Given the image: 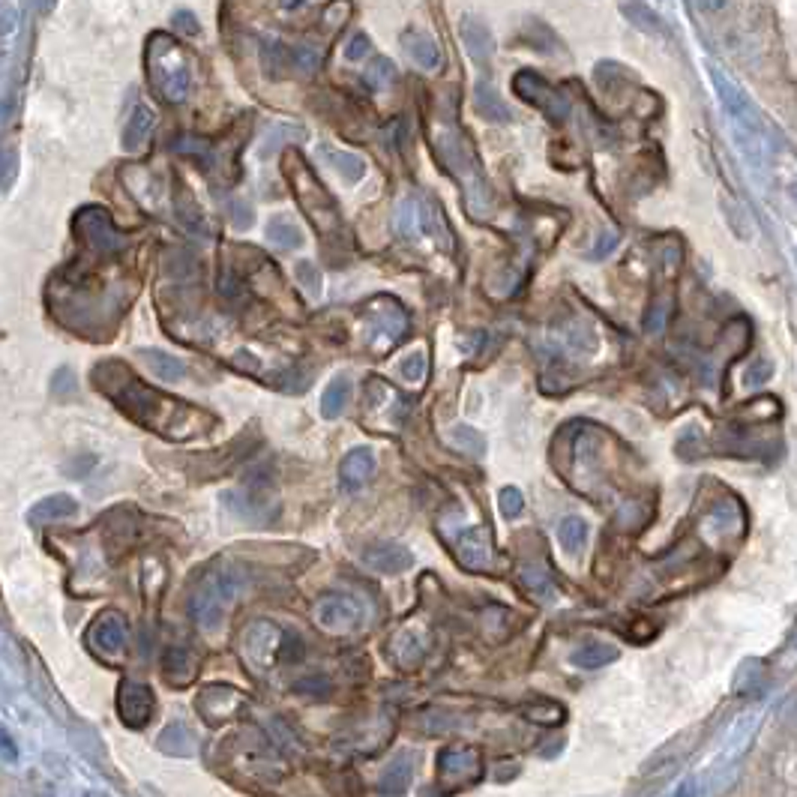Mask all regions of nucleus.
<instances>
[{"mask_svg": "<svg viewBox=\"0 0 797 797\" xmlns=\"http://www.w3.org/2000/svg\"><path fill=\"white\" fill-rule=\"evenodd\" d=\"M93 384L115 402V405L153 432L171 438V440H186L195 435H204L213 426V417L208 411L192 408L186 402L165 396L153 387H147L144 381H138L129 372L126 363L117 360H102L97 369L90 372Z\"/></svg>", "mask_w": 797, "mask_h": 797, "instance_id": "nucleus-1", "label": "nucleus"}, {"mask_svg": "<svg viewBox=\"0 0 797 797\" xmlns=\"http://www.w3.org/2000/svg\"><path fill=\"white\" fill-rule=\"evenodd\" d=\"M432 147L440 165L447 168V174L462 186V201L465 210L471 213V219H486L495 210V192L492 183L486 181L480 159L468 144L462 129L456 126L453 115H438L432 124Z\"/></svg>", "mask_w": 797, "mask_h": 797, "instance_id": "nucleus-2", "label": "nucleus"}, {"mask_svg": "<svg viewBox=\"0 0 797 797\" xmlns=\"http://www.w3.org/2000/svg\"><path fill=\"white\" fill-rule=\"evenodd\" d=\"M147 84L168 106H181L192 88V60L181 49V42L165 33H153L144 49Z\"/></svg>", "mask_w": 797, "mask_h": 797, "instance_id": "nucleus-3", "label": "nucleus"}, {"mask_svg": "<svg viewBox=\"0 0 797 797\" xmlns=\"http://www.w3.org/2000/svg\"><path fill=\"white\" fill-rule=\"evenodd\" d=\"M249 585V573L243 564H222L210 567L190 597V615L201 630H219L228 615V606L237 599Z\"/></svg>", "mask_w": 797, "mask_h": 797, "instance_id": "nucleus-4", "label": "nucleus"}, {"mask_svg": "<svg viewBox=\"0 0 797 797\" xmlns=\"http://www.w3.org/2000/svg\"><path fill=\"white\" fill-rule=\"evenodd\" d=\"M283 174L294 192V199L300 204V210L306 213V219L312 222V228L321 234L324 240H333L342 234V217L336 201L330 199V192L324 190L321 181L315 177V171L303 162V156L297 150H288L283 156Z\"/></svg>", "mask_w": 797, "mask_h": 797, "instance_id": "nucleus-5", "label": "nucleus"}, {"mask_svg": "<svg viewBox=\"0 0 797 797\" xmlns=\"http://www.w3.org/2000/svg\"><path fill=\"white\" fill-rule=\"evenodd\" d=\"M513 90L519 93V99H524L528 106L542 111L551 124H564V120L570 117V99L558 88H551V84L537 72L522 70L513 79Z\"/></svg>", "mask_w": 797, "mask_h": 797, "instance_id": "nucleus-6", "label": "nucleus"}, {"mask_svg": "<svg viewBox=\"0 0 797 797\" xmlns=\"http://www.w3.org/2000/svg\"><path fill=\"white\" fill-rule=\"evenodd\" d=\"M483 774V758L471 746H453L438 755V780L447 792L465 789Z\"/></svg>", "mask_w": 797, "mask_h": 797, "instance_id": "nucleus-7", "label": "nucleus"}, {"mask_svg": "<svg viewBox=\"0 0 797 797\" xmlns=\"http://www.w3.org/2000/svg\"><path fill=\"white\" fill-rule=\"evenodd\" d=\"M315 621L327 633H351L363 621V606L348 594H327L315 603Z\"/></svg>", "mask_w": 797, "mask_h": 797, "instance_id": "nucleus-8", "label": "nucleus"}, {"mask_svg": "<svg viewBox=\"0 0 797 797\" xmlns=\"http://www.w3.org/2000/svg\"><path fill=\"white\" fill-rule=\"evenodd\" d=\"M366 318H369L372 324V333L378 336V348H393L408 330V315L402 312V306L390 297L375 300Z\"/></svg>", "mask_w": 797, "mask_h": 797, "instance_id": "nucleus-9", "label": "nucleus"}, {"mask_svg": "<svg viewBox=\"0 0 797 797\" xmlns=\"http://www.w3.org/2000/svg\"><path fill=\"white\" fill-rule=\"evenodd\" d=\"M117 714L129 728H142L153 717V692L142 681H124L117 690Z\"/></svg>", "mask_w": 797, "mask_h": 797, "instance_id": "nucleus-10", "label": "nucleus"}, {"mask_svg": "<svg viewBox=\"0 0 797 797\" xmlns=\"http://www.w3.org/2000/svg\"><path fill=\"white\" fill-rule=\"evenodd\" d=\"M453 551H456L459 564H462L465 570H474V573H483V570H489L492 561H495L492 540H489V533H486L483 528H465V531H459L456 537H453Z\"/></svg>", "mask_w": 797, "mask_h": 797, "instance_id": "nucleus-11", "label": "nucleus"}, {"mask_svg": "<svg viewBox=\"0 0 797 797\" xmlns=\"http://www.w3.org/2000/svg\"><path fill=\"white\" fill-rule=\"evenodd\" d=\"M246 708V696L237 692L234 687H225V683H217V687H208L199 696V714L208 719V723H228Z\"/></svg>", "mask_w": 797, "mask_h": 797, "instance_id": "nucleus-12", "label": "nucleus"}, {"mask_svg": "<svg viewBox=\"0 0 797 797\" xmlns=\"http://www.w3.org/2000/svg\"><path fill=\"white\" fill-rule=\"evenodd\" d=\"M90 644L106 656H120L129 644V624L120 612H102L90 624Z\"/></svg>", "mask_w": 797, "mask_h": 797, "instance_id": "nucleus-13", "label": "nucleus"}, {"mask_svg": "<svg viewBox=\"0 0 797 797\" xmlns=\"http://www.w3.org/2000/svg\"><path fill=\"white\" fill-rule=\"evenodd\" d=\"M171 204H174L177 219H181V225L192 234V237H201V240H208V237H210V234H213V225H210V219H208V213H204V210L199 208L195 195H192L190 190H186V186L174 183Z\"/></svg>", "mask_w": 797, "mask_h": 797, "instance_id": "nucleus-14", "label": "nucleus"}, {"mask_svg": "<svg viewBox=\"0 0 797 797\" xmlns=\"http://www.w3.org/2000/svg\"><path fill=\"white\" fill-rule=\"evenodd\" d=\"M714 84H717L719 99H723L726 111L731 115V120H735V126H740V129H753V133H762V129H758L755 111H753V106H749V99L744 97V93H740L737 84H731L728 79H723V75H719L717 70H714Z\"/></svg>", "mask_w": 797, "mask_h": 797, "instance_id": "nucleus-15", "label": "nucleus"}, {"mask_svg": "<svg viewBox=\"0 0 797 797\" xmlns=\"http://www.w3.org/2000/svg\"><path fill=\"white\" fill-rule=\"evenodd\" d=\"M363 564L372 567L375 573L396 576L411 567V551L402 549L399 542H372L363 549Z\"/></svg>", "mask_w": 797, "mask_h": 797, "instance_id": "nucleus-16", "label": "nucleus"}, {"mask_svg": "<svg viewBox=\"0 0 797 797\" xmlns=\"http://www.w3.org/2000/svg\"><path fill=\"white\" fill-rule=\"evenodd\" d=\"M261 70L270 81H283L297 75L294 70V45L279 42V40H264L261 42Z\"/></svg>", "mask_w": 797, "mask_h": 797, "instance_id": "nucleus-17", "label": "nucleus"}, {"mask_svg": "<svg viewBox=\"0 0 797 797\" xmlns=\"http://www.w3.org/2000/svg\"><path fill=\"white\" fill-rule=\"evenodd\" d=\"M459 36H462L468 54H471L480 67H489V60L495 54V36H492L489 27H486L483 22H477V18H462V24H459Z\"/></svg>", "mask_w": 797, "mask_h": 797, "instance_id": "nucleus-18", "label": "nucleus"}, {"mask_svg": "<svg viewBox=\"0 0 797 797\" xmlns=\"http://www.w3.org/2000/svg\"><path fill=\"white\" fill-rule=\"evenodd\" d=\"M519 581H522V588L528 590L533 599H540V603H551V599L558 597L555 579H551L549 567L542 564L540 558L524 561V564L519 567Z\"/></svg>", "mask_w": 797, "mask_h": 797, "instance_id": "nucleus-19", "label": "nucleus"}, {"mask_svg": "<svg viewBox=\"0 0 797 797\" xmlns=\"http://www.w3.org/2000/svg\"><path fill=\"white\" fill-rule=\"evenodd\" d=\"M372 474H375V453H372V449H366V447L351 449V453L345 456L342 465H339V480H342V486L348 492L360 489V486L369 483Z\"/></svg>", "mask_w": 797, "mask_h": 797, "instance_id": "nucleus-20", "label": "nucleus"}, {"mask_svg": "<svg viewBox=\"0 0 797 797\" xmlns=\"http://www.w3.org/2000/svg\"><path fill=\"white\" fill-rule=\"evenodd\" d=\"M402 45H405L408 58L417 63L420 70H440V63H444V58H440V49L438 42L432 40V36L420 33V31H408L405 36H402Z\"/></svg>", "mask_w": 797, "mask_h": 797, "instance_id": "nucleus-21", "label": "nucleus"}, {"mask_svg": "<svg viewBox=\"0 0 797 797\" xmlns=\"http://www.w3.org/2000/svg\"><path fill=\"white\" fill-rule=\"evenodd\" d=\"M162 672L171 683H190L195 674H199V656L190 648H168L162 653Z\"/></svg>", "mask_w": 797, "mask_h": 797, "instance_id": "nucleus-22", "label": "nucleus"}, {"mask_svg": "<svg viewBox=\"0 0 797 797\" xmlns=\"http://www.w3.org/2000/svg\"><path fill=\"white\" fill-rule=\"evenodd\" d=\"M411 774H414V762H411V755H396L387 767H384L378 792L384 797H402L408 789V783H411Z\"/></svg>", "mask_w": 797, "mask_h": 797, "instance_id": "nucleus-23", "label": "nucleus"}, {"mask_svg": "<svg viewBox=\"0 0 797 797\" xmlns=\"http://www.w3.org/2000/svg\"><path fill=\"white\" fill-rule=\"evenodd\" d=\"M390 653L402 669H414V665L423 660L426 653V639L420 630H402L390 644Z\"/></svg>", "mask_w": 797, "mask_h": 797, "instance_id": "nucleus-24", "label": "nucleus"}, {"mask_svg": "<svg viewBox=\"0 0 797 797\" xmlns=\"http://www.w3.org/2000/svg\"><path fill=\"white\" fill-rule=\"evenodd\" d=\"M153 133V111L147 106H135L133 115H129L126 126H124V147L126 150H138L144 147V142Z\"/></svg>", "mask_w": 797, "mask_h": 797, "instance_id": "nucleus-25", "label": "nucleus"}, {"mask_svg": "<svg viewBox=\"0 0 797 797\" xmlns=\"http://www.w3.org/2000/svg\"><path fill=\"white\" fill-rule=\"evenodd\" d=\"M570 660H573V665H579V669H603V665L617 660V648L606 642H585L581 648H576V653L570 656Z\"/></svg>", "mask_w": 797, "mask_h": 797, "instance_id": "nucleus-26", "label": "nucleus"}, {"mask_svg": "<svg viewBox=\"0 0 797 797\" xmlns=\"http://www.w3.org/2000/svg\"><path fill=\"white\" fill-rule=\"evenodd\" d=\"M474 108H477V115L486 117V120H492V124H507V120H510L507 106H504L501 97L495 93V88H489V84H477V90H474Z\"/></svg>", "mask_w": 797, "mask_h": 797, "instance_id": "nucleus-27", "label": "nucleus"}, {"mask_svg": "<svg viewBox=\"0 0 797 797\" xmlns=\"http://www.w3.org/2000/svg\"><path fill=\"white\" fill-rule=\"evenodd\" d=\"M142 360L147 363V369L156 375L159 381H181L186 375V366L171 357V354L162 351H142Z\"/></svg>", "mask_w": 797, "mask_h": 797, "instance_id": "nucleus-28", "label": "nucleus"}, {"mask_svg": "<svg viewBox=\"0 0 797 797\" xmlns=\"http://www.w3.org/2000/svg\"><path fill=\"white\" fill-rule=\"evenodd\" d=\"M321 156H327L333 162V168L339 171L348 183H357L366 174V162L357 153H348V150H333V147H321Z\"/></svg>", "mask_w": 797, "mask_h": 797, "instance_id": "nucleus-29", "label": "nucleus"}, {"mask_svg": "<svg viewBox=\"0 0 797 797\" xmlns=\"http://www.w3.org/2000/svg\"><path fill=\"white\" fill-rule=\"evenodd\" d=\"M159 749L168 755H192L195 737L186 726H168L162 735H159Z\"/></svg>", "mask_w": 797, "mask_h": 797, "instance_id": "nucleus-30", "label": "nucleus"}, {"mask_svg": "<svg viewBox=\"0 0 797 797\" xmlns=\"http://www.w3.org/2000/svg\"><path fill=\"white\" fill-rule=\"evenodd\" d=\"M75 513V501L70 498V495H51V498L40 501L31 513L33 522H58V519H67V515Z\"/></svg>", "mask_w": 797, "mask_h": 797, "instance_id": "nucleus-31", "label": "nucleus"}, {"mask_svg": "<svg viewBox=\"0 0 797 797\" xmlns=\"http://www.w3.org/2000/svg\"><path fill=\"white\" fill-rule=\"evenodd\" d=\"M423 219H426V210L420 208V204H417L414 199H408V201H402V204H399V213H396V228H399L402 237L414 240L417 234L423 231Z\"/></svg>", "mask_w": 797, "mask_h": 797, "instance_id": "nucleus-32", "label": "nucleus"}, {"mask_svg": "<svg viewBox=\"0 0 797 797\" xmlns=\"http://www.w3.org/2000/svg\"><path fill=\"white\" fill-rule=\"evenodd\" d=\"M348 399H351V384H348V378H336L330 387L324 390V396H321V414L327 420L339 417L342 411H345V405H348Z\"/></svg>", "mask_w": 797, "mask_h": 797, "instance_id": "nucleus-33", "label": "nucleus"}, {"mask_svg": "<svg viewBox=\"0 0 797 797\" xmlns=\"http://www.w3.org/2000/svg\"><path fill=\"white\" fill-rule=\"evenodd\" d=\"M558 540H561V546H564V551L579 555L588 542V524L576 519V515H567V519L558 524Z\"/></svg>", "mask_w": 797, "mask_h": 797, "instance_id": "nucleus-34", "label": "nucleus"}, {"mask_svg": "<svg viewBox=\"0 0 797 797\" xmlns=\"http://www.w3.org/2000/svg\"><path fill=\"white\" fill-rule=\"evenodd\" d=\"M267 237L273 240L276 246H283V249H297L300 243H303V234H300V228L285 217H273L267 222Z\"/></svg>", "mask_w": 797, "mask_h": 797, "instance_id": "nucleus-35", "label": "nucleus"}, {"mask_svg": "<svg viewBox=\"0 0 797 797\" xmlns=\"http://www.w3.org/2000/svg\"><path fill=\"white\" fill-rule=\"evenodd\" d=\"M723 213H726V222H728L731 234H735L737 240H753L755 237V222L744 208H740V204L723 201Z\"/></svg>", "mask_w": 797, "mask_h": 797, "instance_id": "nucleus-36", "label": "nucleus"}, {"mask_svg": "<svg viewBox=\"0 0 797 797\" xmlns=\"http://www.w3.org/2000/svg\"><path fill=\"white\" fill-rule=\"evenodd\" d=\"M524 717L531 719L533 726H561L567 717V710L558 705V701H533V705H528L522 710Z\"/></svg>", "mask_w": 797, "mask_h": 797, "instance_id": "nucleus-37", "label": "nucleus"}, {"mask_svg": "<svg viewBox=\"0 0 797 797\" xmlns=\"http://www.w3.org/2000/svg\"><path fill=\"white\" fill-rule=\"evenodd\" d=\"M672 306H674L672 294L653 297L651 306H648V315H644V330H648V333H663L665 324H669V318H672Z\"/></svg>", "mask_w": 797, "mask_h": 797, "instance_id": "nucleus-38", "label": "nucleus"}, {"mask_svg": "<svg viewBox=\"0 0 797 797\" xmlns=\"http://www.w3.org/2000/svg\"><path fill=\"white\" fill-rule=\"evenodd\" d=\"M321 58H324L321 45H315V42L294 45V70H297V75H312L318 67H321Z\"/></svg>", "mask_w": 797, "mask_h": 797, "instance_id": "nucleus-39", "label": "nucleus"}, {"mask_svg": "<svg viewBox=\"0 0 797 797\" xmlns=\"http://www.w3.org/2000/svg\"><path fill=\"white\" fill-rule=\"evenodd\" d=\"M393 79H396V67H393L387 58H375L369 67H366V84H369L372 90L390 88Z\"/></svg>", "mask_w": 797, "mask_h": 797, "instance_id": "nucleus-40", "label": "nucleus"}, {"mask_svg": "<svg viewBox=\"0 0 797 797\" xmlns=\"http://www.w3.org/2000/svg\"><path fill=\"white\" fill-rule=\"evenodd\" d=\"M294 273H297V283L303 285L309 294L312 297H318L321 294V270H318V264L315 261H297L294 264Z\"/></svg>", "mask_w": 797, "mask_h": 797, "instance_id": "nucleus-41", "label": "nucleus"}, {"mask_svg": "<svg viewBox=\"0 0 797 797\" xmlns=\"http://www.w3.org/2000/svg\"><path fill=\"white\" fill-rule=\"evenodd\" d=\"M453 444L468 449V453H474V456H483V449H486L483 435L477 432V429H471V426H456L453 429Z\"/></svg>", "mask_w": 797, "mask_h": 797, "instance_id": "nucleus-42", "label": "nucleus"}, {"mask_svg": "<svg viewBox=\"0 0 797 797\" xmlns=\"http://www.w3.org/2000/svg\"><path fill=\"white\" fill-rule=\"evenodd\" d=\"M303 653H306V644L294 630H285L283 635H279V656H283L285 663H300L303 660Z\"/></svg>", "mask_w": 797, "mask_h": 797, "instance_id": "nucleus-43", "label": "nucleus"}, {"mask_svg": "<svg viewBox=\"0 0 797 797\" xmlns=\"http://www.w3.org/2000/svg\"><path fill=\"white\" fill-rule=\"evenodd\" d=\"M708 522L719 524V533H731V531L744 528V515H740V510H735V507H717L708 515Z\"/></svg>", "mask_w": 797, "mask_h": 797, "instance_id": "nucleus-44", "label": "nucleus"}, {"mask_svg": "<svg viewBox=\"0 0 797 797\" xmlns=\"http://www.w3.org/2000/svg\"><path fill=\"white\" fill-rule=\"evenodd\" d=\"M624 13L630 15V22H633L635 27H642V31H648V33H656V31H660V18H656L648 6L630 4V6H624Z\"/></svg>", "mask_w": 797, "mask_h": 797, "instance_id": "nucleus-45", "label": "nucleus"}, {"mask_svg": "<svg viewBox=\"0 0 797 797\" xmlns=\"http://www.w3.org/2000/svg\"><path fill=\"white\" fill-rule=\"evenodd\" d=\"M399 372H402V378H405V381H411V384H420V381L426 378V357H423V354H420V351L408 354V357L402 360Z\"/></svg>", "mask_w": 797, "mask_h": 797, "instance_id": "nucleus-46", "label": "nucleus"}, {"mask_svg": "<svg viewBox=\"0 0 797 797\" xmlns=\"http://www.w3.org/2000/svg\"><path fill=\"white\" fill-rule=\"evenodd\" d=\"M219 294L225 300H231V303H237V300L246 297V288H243L237 270H225V273L219 276Z\"/></svg>", "mask_w": 797, "mask_h": 797, "instance_id": "nucleus-47", "label": "nucleus"}, {"mask_svg": "<svg viewBox=\"0 0 797 797\" xmlns=\"http://www.w3.org/2000/svg\"><path fill=\"white\" fill-rule=\"evenodd\" d=\"M294 690L303 692V696H309V699H324L327 692H330V681L321 678V674H312V678H300L294 683Z\"/></svg>", "mask_w": 797, "mask_h": 797, "instance_id": "nucleus-48", "label": "nucleus"}, {"mask_svg": "<svg viewBox=\"0 0 797 797\" xmlns=\"http://www.w3.org/2000/svg\"><path fill=\"white\" fill-rule=\"evenodd\" d=\"M498 504H501V513L507 515V519H515V515L524 510V498H522V492L515 489V486H507V489H501Z\"/></svg>", "mask_w": 797, "mask_h": 797, "instance_id": "nucleus-49", "label": "nucleus"}, {"mask_svg": "<svg viewBox=\"0 0 797 797\" xmlns=\"http://www.w3.org/2000/svg\"><path fill=\"white\" fill-rule=\"evenodd\" d=\"M321 18H324V24H327V27L339 31V27L351 18V4H348V0H336L333 6H327V9H324V15H321Z\"/></svg>", "mask_w": 797, "mask_h": 797, "instance_id": "nucleus-50", "label": "nucleus"}, {"mask_svg": "<svg viewBox=\"0 0 797 797\" xmlns=\"http://www.w3.org/2000/svg\"><path fill=\"white\" fill-rule=\"evenodd\" d=\"M774 375V366L767 363V360H755L753 366H749L746 369V375H744V381H746V387H762V384L771 378Z\"/></svg>", "mask_w": 797, "mask_h": 797, "instance_id": "nucleus-51", "label": "nucleus"}, {"mask_svg": "<svg viewBox=\"0 0 797 797\" xmlns=\"http://www.w3.org/2000/svg\"><path fill=\"white\" fill-rule=\"evenodd\" d=\"M366 54H369V36H366V33L351 36L348 45H345V58H348V60H363Z\"/></svg>", "mask_w": 797, "mask_h": 797, "instance_id": "nucleus-52", "label": "nucleus"}, {"mask_svg": "<svg viewBox=\"0 0 797 797\" xmlns=\"http://www.w3.org/2000/svg\"><path fill=\"white\" fill-rule=\"evenodd\" d=\"M15 171H18L15 153H0V190H6V186L15 181Z\"/></svg>", "mask_w": 797, "mask_h": 797, "instance_id": "nucleus-53", "label": "nucleus"}, {"mask_svg": "<svg viewBox=\"0 0 797 797\" xmlns=\"http://www.w3.org/2000/svg\"><path fill=\"white\" fill-rule=\"evenodd\" d=\"M51 390H54V396H67V393L75 390V375L70 369H58V375H54V381H51Z\"/></svg>", "mask_w": 797, "mask_h": 797, "instance_id": "nucleus-54", "label": "nucleus"}, {"mask_svg": "<svg viewBox=\"0 0 797 797\" xmlns=\"http://www.w3.org/2000/svg\"><path fill=\"white\" fill-rule=\"evenodd\" d=\"M231 222L237 225L240 231H246L249 225H252V208L246 201H234L231 204Z\"/></svg>", "mask_w": 797, "mask_h": 797, "instance_id": "nucleus-55", "label": "nucleus"}, {"mask_svg": "<svg viewBox=\"0 0 797 797\" xmlns=\"http://www.w3.org/2000/svg\"><path fill=\"white\" fill-rule=\"evenodd\" d=\"M615 246H617V237L612 231L608 234H599V240H597V246H594V252H590V255L594 258H603V255H608V252H615Z\"/></svg>", "mask_w": 797, "mask_h": 797, "instance_id": "nucleus-56", "label": "nucleus"}, {"mask_svg": "<svg viewBox=\"0 0 797 797\" xmlns=\"http://www.w3.org/2000/svg\"><path fill=\"white\" fill-rule=\"evenodd\" d=\"M692 4H696L701 13H708V15H719V13H726V9H728V0H692Z\"/></svg>", "mask_w": 797, "mask_h": 797, "instance_id": "nucleus-57", "label": "nucleus"}, {"mask_svg": "<svg viewBox=\"0 0 797 797\" xmlns=\"http://www.w3.org/2000/svg\"><path fill=\"white\" fill-rule=\"evenodd\" d=\"M234 366H237V369H243V372H261V363L252 357L249 351H240L237 357H234Z\"/></svg>", "mask_w": 797, "mask_h": 797, "instance_id": "nucleus-58", "label": "nucleus"}, {"mask_svg": "<svg viewBox=\"0 0 797 797\" xmlns=\"http://www.w3.org/2000/svg\"><path fill=\"white\" fill-rule=\"evenodd\" d=\"M174 24L181 27V31L199 33V24H195V15H190V13H177V15H174Z\"/></svg>", "mask_w": 797, "mask_h": 797, "instance_id": "nucleus-59", "label": "nucleus"}, {"mask_svg": "<svg viewBox=\"0 0 797 797\" xmlns=\"http://www.w3.org/2000/svg\"><path fill=\"white\" fill-rule=\"evenodd\" d=\"M692 792H696V783H687L681 792H674V797H692Z\"/></svg>", "mask_w": 797, "mask_h": 797, "instance_id": "nucleus-60", "label": "nucleus"}, {"mask_svg": "<svg viewBox=\"0 0 797 797\" xmlns=\"http://www.w3.org/2000/svg\"><path fill=\"white\" fill-rule=\"evenodd\" d=\"M303 4H309V0H283V9H300Z\"/></svg>", "mask_w": 797, "mask_h": 797, "instance_id": "nucleus-61", "label": "nucleus"}, {"mask_svg": "<svg viewBox=\"0 0 797 797\" xmlns=\"http://www.w3.org/2000/svg\"><path fill=\"white\" fill-rule=\"evenodd\" d=\"M789 195H792V201L797 204V183H794V186H792V190H789Z\"/></svg>", "mask_w": 797, "mask_h": 797, "instance_id": "nucleus-62", "label": "nucleus"}]
</instances>
